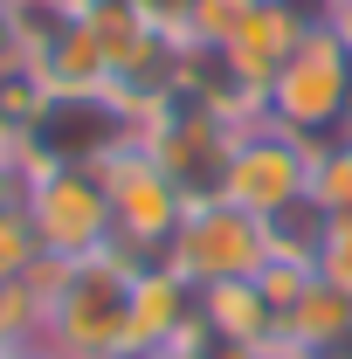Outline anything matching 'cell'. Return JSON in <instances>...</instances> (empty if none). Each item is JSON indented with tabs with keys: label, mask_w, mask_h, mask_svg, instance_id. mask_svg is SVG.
<instances>
[{
	"label": "cell",
	"mask_w": 352,
	"mask_h": 359,
	"mask_svg": "<svg viewBox=\"0 0 352 359\" xmlns=\"http://www.w3.org/2000/svg\"><path fill=\"white\" fill-rule=\"evenodd\" d=\"M346 332H352V297L339 290V283H325V276H318L304 297L283 311V325H276V346L311 353V359H332Z\"/></svg>",
	"instance_id": "obj_10"
},
{
	"label": "cell",
	"mask_w": 352,
	"mask_h": 359,
	"mask_svg": "<svg viewBox=\"0 0 352 359\" xmlns=\"http://www.w3.org/2000/svg\"><path fill=\"white\" fill-rule=\"evenodd\" d=\"M132 7H138L145 28H159L166 42L187 48V28H194V7H201V0H132Z\"/></svg>",
	"instance_id": "obj_18"
},
{
	"label": "cell",
	"mask_w": 352,
	"mask_h": 359,
	"mask_svg": "<svg viewBox=\"0 0 352 359\" xmlns=\"http://www.w3.org/2000/svg\"><path fill=\"white\" fill-rule=\"evenodd\" d=\"M0 359H62V353H55L48 339H28V346H7V353H0Z\"/></svg>",
	"instance_id": "obj_20"
},
{
	"label": "cell",
	"mask_w": 352,
	"mask_h": 359,
	"mask_svg": "<svg viewBox=\"0 0 352 359\" xmlns=\"http://www.w3.org/2000/svg\"><path fill=\"white\" fill-rule=\"evenodd\" d=\"M42 242H35V222L28 208H0V283H35L42 269Z\"/></svg>",
	"instance_id": "obj_13"
},
{
	"label": "cell",
	"mask_w": 352,
	"mask_h": 359,
	"mask_svg": "<svg viewBox=\"0 0 352 359\" xmlns=\"http://www.w3.org/2000/svg\"><path fill=\"white\" fill-rule=\"evenodd\" d=\"M21 62H28V21H21V7L0 0V76L21 69Z\"/></svg>",
	"instance_id": "obj_19"
},
{
	"label": "cell",
	"mask_w": 352,
	"mask_h": 359,
	"mask_svg": "<svg viewBox=\"0 0 352 359\" xmlns=\"http://www.w3.org/2000/svg\"><path fill=\"white\" fill-rule=\"evenodd\" d=\"M14 159H21V138H14L7 125H0V166H14Z\"/></svg>",
	"instance_id": "obj_21"
},
{
	"label": "cell",
	"mask_w": 352,
	"mask_h": 359,
	"mask_svg": "<svg viewBox=\"0 0 352 359\" xmlns=\"http://www.w3.org/2000/svg\"><path fill=\"white\" fill-rule=\"evenodd\" d=\"M159 263L173 276H187L194 290H208V283H249V276L269 269V228L249 208L221 201V194L215 201H187V215H180Z\"/></svg>",
	"instance_id": "obj_4"
},
{
	"label": "cell",
	"mask_w": 352,
	"mask_h": 359,
	"mask_svg": "<svg viewBox=\"0 0 352 359\" xmlns=\"http://www.w3.org/2000/svg\"><path fill=\"white\" fill-rule=\"evenodd\" d=\"M311 263H318L325 283H339V290L352 297V215L325 222V242H318V256H311Z\"/></svg>",
	"instance_id": "obj_17"
},
{
	"label": "cell",
	"mask_w": 352,
	"mask_h": 359,
	"mask_svg": "<svg viewBox=\"0 0 352 359\" xmlns=\"http://www.w3.org/2000/svg\"><path fill=\"white\" fill-rule=\"evenodd\" d=\"M42 111H48V90H42V76H35L28 62L0 76V125L21 138V145H28V132L42 125Z\"/></svg>",
	"instance_id": "obj_14"
},
{
	"label": "cell",
	"mask_w": 352,
	"mask_h": 359,
	"mask_svg": "<svg viewBox=\"0 0 352 359\" xmlns=\"http://www.w3.org/2000/svg\"><path fill=\"white\" fill-rule=\"evenodd\" d=\"M7 7H21V14H35V7H69V0H7Z\"/></svg>",
	"instance_id": "obj_22"
},
{
	"label": "cell",
	"mask_w": 352,
	"mask_h": 359,
	"mask_svg": "<svg viewBox=\"0 0 352 359\" xmlns=\"http://www.w3.org/2000/svg\"><path fill=\"white\" fill-rule=\"evenodd\" d=\"M42 339V297L35 283H0V353Z\"/></svg>",
	"instance_id": "obj_16"
},
{
	"label": "cell",
	"mask_w": 352,
	"mask_h": 359,
	"mask_svg": "<svg viewBox=\"0 0 352 359\" xmlns=\"http://www.w3.org/2000/svg\"><path fill=\"white\" fill-rule=\"evenodd\" d=\"M311 208H325V222L352 215V138H318V159H311Z\"/></svg>",
	"instance_id": "obj_12"
},
{
	"label": "cell",
	"mask_w": 352,
	"mask_h": 359,
	"mask_svg": "<svg viewBox=\"0 0 352 359\" xmlns=\"http://www.w3.org/2000/svg\"><path fill=\"white\" fill-rule=\"evenodd\" d=\"M28 173V222H35V242H42L48 263H83V256H104L118 249V228H111V194L97 166H42V159H21Z\"/></svg>",
	"instance_id": "obj_3"
},
{
	"label": "cell",
	"mask_w": 352,
	"mask_h": 359,
	"mask_svg": "<svg viewBox=\"0 0 352 359\" xmlns=\"http://www.w3.org/2000/svg\"><path fill=\"white\" fill-rule=\"evenodd\" d=\"M256 0H201L194 7V28H187V48H235V35L249 28Z\"/></svg>",
	"instance_id": "obj_15"
},
{
	"label": "cell",
	"mask_w": 352,
	"mask_h": 359,
	"mask_svg": "<svg viewBox=\"0 0 352 359\" xmlns=\"http://www.w3.org/2000/svg\"><path fill=\"white\" fill-rule=\"evenodd\" d=\"M132 290H138V263L125 249H104V256H83V263H42L35 269L42 339L62 359H125Z\"/></svg>",
	"instance_id": "obj_1"
},
{
	"label": "cell",
	"mask_w": 352,
	"mask_h": 359,
	"mask_svg": "<svg viewBox=\"0 0 352 359\" xmlns=\"http://www.w3.org/2000/svg\"><path fill=\"white\" fill-rule=\"evenodd\" d=\"M194 311H201V325L215 339L242 346V353H269L276 346V311L263 304L256 276L249 283H208V290H194Z\"/></svg>",
	"instance_id": "obj_9"
},
{
	"label": "cell",
	"mask_w": 352,
	"mask_h": 359,
	"mask_svg": "<svg viewBox=\"0 0 352 359\" xmlns=\"http://www.w3.org/2000/svg\"><path fill=\"white\" fill-rule=\"evenodd\" d=\"M332 359H352V332H346V339H339V353H332Z\"/></svg>",
	"instance_id": "obj_23"
},
{
	"label": "cell",
	"mask_w": 352,
	"mask_h": 359,
	"mask_svg": "<svg viewBox=\"0 0 352 359\" xmlns=\"http://www.w3.org/2000/svg\"><path fill=\"white\" fill-rule=\"evenodd\" d=\"M346 28H352V0H346Z\"/></svg>",
	"instance_id": "obj_24"
},
{
	"label": "cell",
	"mask_w": 352,
	"mask_h": 359,
	"mask_svg": "<svg viewBox=\"0 0 352 359\" xmlns=\"http://www.w3.org/2000/svg\"><path fill=\"white\" fill-rule=\"evenodd\" d=\"M263 111L276 125L304 132V138H339L346 132V111H352V28L346 21L311 28L304 42L283 55V69L263 90Z\"/></svg>",
	"instance_id": "obj_2"
},
{
	"label": "cell",
	"mask_w": 352,
	"mask_h": 359,
	"mask_svg": "<svg viewBox=\"0 0 352 359\" xmlns=\"http://www.w3.org/2000/svg\"><path fill=\"white\" fill-rule=\"evenodd\" d=\"M304 35H311V28L290 14V0H256L249 28L235 35V48H228V55H235V69H242L249 83H263V90H269V76L283 69V55L304 42Z\"/></svg>",
	"instance_id": "obj_11"
},
{
	"label": "cell",
	"mask_w": 352,
	"mask_h": 359,
	"mask_svg": "<svg viewBox=\"0 0 352 359\" xmlns=\"http://www.w3.org/2000/svg\"><path fill=\"white\" fill-rule=\"evenodd\" d=\"M194 283L173 276L166 263H138V290H132V346L125 359H173L180 339L194 332Z\"/></svg>",
	"instance_id": "obj_8"
},
{
	"label": "cell",
	"mask_w": 352,
	"mask_h": 359,
	"mask_svg": "<svg viewBox=\"0 0 352 359\" xmlns=\"http://www.w3.org/2000/svg\"><path fill=\"white\" fill-rule=\"evenodd\" d=\"M235 132L242 125H228L215 111H201L194 97H180L166 90L145 118H138V145L159 159V173L173 180L187 201H215L221 180H228V152H235Z\"/></svg>",
	"instance_id": "obj_5"
},
{
	"label": "cell",
	"mask_w": 352,
	"mask_h": 359,
	"mask_svg": "<svg viewBox=\"0 0 352 359\" xmlns=\"http://www.w3.org/2000/svg\"><path fill=\"white\" fill-rule=\"evenodd\" d=\"M311 159H318V138L290 132L276 118H256L235 132V152H228V180H221V201L249 208L256 222L283 215L290 201H311Z\"/></svg>",
	"instance_id": "obj_6"
},
{
	"label": "cell",
	"mask_w": 352,
	"mask_h": 359,
	"mask_svg": "<svg viewBox=\"0 0 352 359\" xmlns=\"http://www.w3.org/2000/svg\"><path fill=\"white\" fill-rule=\"evenodd\" d=\"M97 180H104V194H111L118 249H125L132 263H159L166 242H173V228H180V215H187V194L159 173V159H152L138 138L118 145V152L97 166Z\"/></svg>",
	"instance_id": "obj_7"
}]
</instances>
